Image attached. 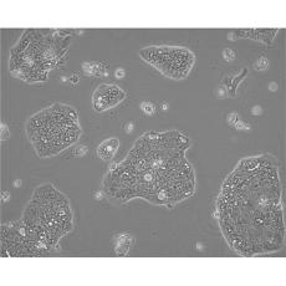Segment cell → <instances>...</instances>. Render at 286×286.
<instances>
[{"label": "cell", "instance_id": "obj_13", "mask_svg": "<svg viewBox=\"0 0 286 286\" xmlns=\"http://www.w3.org/2000/svg\"><path fill=\"white\" fill-rule=\"evenodd\" d=\"M223 57H224L227 61H233V60L235 58V52H234L233 50L227 49V50L223 52Z\"/></svg>", "mask_w": 286, "mask_h": 286}, {"label": "cell", "instance_id": "obj_10", "mask_svg": "<svg viewBox=\"0 0 286 286\" xmlns=\"http://www.w3.org/2000/svg\"><path fill=\"white\" fill-rule=\"evenodd\" d=\"M82 67H83V70L88 75H96V76L102 75V74L105 76L108 75L107 71L105 70V65H103V63H100V62H96V63H88V62H86V63H83V65H82Z\"/></svg>", "mask_w": 286, "mask_h": 286}, {"label": "cell", "instance_id": "obj_9", "mask_svg": "<svg viewBox=\"0 0 286 286\" xmlns=\"http://www.w3.org/2000/svg\"><path fill=\"white\" fill-rule=\"evenodd\" d=\"M132 244V236L130 234H121L116 236V254L117 255H126Z\"/></svg>", "mask_w": 286, "mask_h": 286}, {"label": "cell", "instance_id": "obj_15", "mask_svg": "<svg viewBox=\"0 0 286 286\" xmlns=\"http://www.w3.org/2000/svg\"><path fill=\"white\" fill-rule=\"evenodd\" d=\"M235 127H236L238 130H249V126L245 122H240V121H238L235 123Z\"/></svg>", "mask_w": 286, "mask_h": 286}, {"label": "cell", "instance_id": "obj_5", "mask_svg": "<svg viewBox=\"0 0 286 286\" xmlns=\"http://www.w3.org/2000/svg\"><path fill=\"white\" fill-rule=\"evenodd\" d=\"M57 36L47 34H25L20 42L11 50V71L21 75L26 81H42L49 69L54 67L65 52V47Z\"/></svg>", "mask_w": 286, "mask_h": 286}, {"label": "cell", "instance_id": "obj_11", "mask_svg": "<svg viewBox=\"0 0 286 286\" xmlns=\"http://www.w3.org/2000/svg\"><path fill=\"white\" fill-rule=\"evenodd\" d=\"M254 67H255V70H258V71H265V70L269 69V61L265 57H261L255 62Z\"/></svg>", "mask_w": 286, "mask_h": 286}, {"label": "cell", "instance_id": "obj_23", "mask_svg": "<svg viewBox=\"0 0 286 286\" xmlns=\"http://www.w3.org/2000/svg\"><path fill=\"white\" fill-rule=\"evenodd\" d=\"M269 88H270V90H274V91H275V90L277 88V86H276V83H274V82H272V83H270Z\"/></svg>", "mask_w": 286, "mask_h": 286}, {"label": "cell", "instance_id": "obj_2", "mask_svg": "<svg viewBox=\"0 0 286 286\" xmlns=\"http://www.w3.org/2000/svg\"><path fill=\"white\" fill-rule=\"evenodd\" d=\"M223 193L244 202V215L220 223L230 245L241 255L275 251L284 240L277 171L264 157L240 162Z\"/></svg>", "mask_w": 286, "mask_h": 286}, {"label": "cell", "instance_id": "obj_12", "mask_svg": "<svg viewBox=\"0 0 286 286\" xmlns=\"http://www.w3.org/2000/svg\"><path fill=\"white\" fill-rule=\"evenodd\" d=\"M142 110H143L146 113H148V115H153V113H154V105H153V103H149V102H144V103L142 105Z\"/></svg>", "mask_w": 286, "mask_h": 286}, {"label": "cell", "instance_id": "obj_21", "mask_svg": "<svg viewBox=\"0 0 286 286\" xmlns=\"http://www.w3.org/2000/svg\"><path fill=\"white\" fill-rule=\"evenodd\" d=\"M70 82H71V83H77V82H79V76H76V75H75V76H71V77H70Z\"/></svg>", "mask_w": 286, "mask_h": 286}, {"label": "cell", "instance_id": "obj_16", "mask_svg": "<svg viewBox=\"0 0 286 286\" xmlns=\"http://www.w3.org/2000/svg\"><path fill=\"white\" fill-rule=\"evenodd\" d=\"M236 117H238V116H236V113H235V112L230 113V116H229V118H228V122H229L230 124H233V123L235 124V123H236Z\"/></svg>", "mask_w": 286, "mask_h": 286}, {"label": "cell", "instance_id": "obj_19", "mask_svg": "<svg viewBox=\"0 0 286 286\" xmlns=\"http://www.w3.org/2000/svg\"><path fill=\"white\" fill-rule=\"evenodd\" d=\"M123 76H124V70H122V69H118V70L116 71V77L121 79V77H123Z\"/></svg>", "mask_w": 286, "mask_h": 286}, {"label": "cell", "instance_id": "obj_7", "mask_svg": "<svg viewBox=\"0 0 286 286\" xmlns=\"http://www.w3.org/2000/svg\"><path fill=\"white\" fill-rule=\"evenodd\" d=\"M126 97V92L116 85L103 83L96 88L92 96L93 110L96 112H103L118 105Z\"/></svg>", "mask_w": 286, "mask_h": 286}, {"label": "cell", "instance_id": "obj_20", "mask_svg": "<svg viewBox=\"0 0 286 286\" xmlns=\"http://www.w3.org/2000/svg\"><path fill=\"white\" fill-rule=\"evenodd\" d=\"M251 112H252L254 115H260L261 110H260V107H259V106H256V107H254V108L251 110Z\"/></svg>", "mask_w": 286, "mask_h": 286}, {"label": "cell", "instance_id": "obj_25", "mask_svg": "<svg viewBox=\"0 0 286 286\" xmlns=\"http://www.w3.org/2000/svg\"><path fill=\"white\" fill-rule=\"evenodd\" d=\"M167 107H168V106H167V105H166V103H164V105H162V110H163V108H164V110H166V108H167Z\"/></svg>", "mask_w": 286, "mask_h": 286}, {"label": "cell", "instance_id": "obj_8", "mask_svg": "<svg viewBox=\"0 0 286 286\" xmlns=\"http://www.w3.org/2000/svg\"><path fill=\"white\" fill-rule=\"evenodd\" d=\"M118 146H119L118 139H116V138H110V139L102 142V143L99 146V148H97V154H99V157L101 158V159L108 161V159H111V158L116 154V152H117V149H118Z\"/></svg>", "mask_w": 286, "mask_h": 286}, {"label": "cell", "instance_id": "obj_4", "mask_svg": "<svg viewBox=\"0 0 286 286\" xmlns=\"http://www.w3.org/2000/svg\"><path fill=\"white\" fill-rule=\"evenodd\" d=\"M26 132L40 157L57 154L75 143L81 136L76 111L60 103L31 117Z\"/></svg>", "mask_w": 286, "mask_h": 286}, {"label": "cell", "instance_id": "obj_3", "mask_svg": "<svg viewBox=\"0 0 286 286\" xmlns=\"http://www.w3.org/2000/svg\"><path fill=\"white\" fill-rule=\"evenodd\" d=\"M24 223L34 232L45 251L72 228V214L67 199L50 184L40 187L31 199Z\"/></svg>", "mask_w": 286, "mask_h": 286}, {"label": "cell", "instance_id": "obj_24", "mask_svg": "<svg viewBox=\"0 0 286 286\" xmlns=\"http://www.w3.org/2000/svg\"><path fill=\"white\" fill-rule=\"evenodd\" d=\"M20 183H21L20 180H16V182H15V185H16V187H19V185H20Z\"/></svg>", "mask_w": 286, "mask_h": 286}, {"label": "cell", "instance_id": "obj_18", "mask_svg": "<svg viewBox=\"0 0 286 286\" xmlns=\"http://www.w3.org/2000/svg\"><path fill=\"white\" fill-rule=\"evenodd\" d=\"M87 152V147H80L76 151V154H85Z\"/></svg>", "mask_w": 286, "mask_h": 286}, {"label": "cell", "instance_id": "obj_14", "mask_svg": "<svg viewBox=\"0 0 286 286\" xmlns=\"http://www.w3.org/2000/svg\"><path fill=\"white\" fill-rule=\"evenodd\" d=\"M9 138V131H8V126L2 124V141H6Z\"/></svg>", "mask_w": 286, "mask_h": 286}, {"label": "cell", "instance_id": "obj_6", "mask_svg": "<svg viewBox=\"0 0 286 286\" xmlns=\"http://www.w3.org/2000/svg\"><path fill=\"white\" fill-rule=\"evenodd\" d=\"M139 55L163 75L177 80L184 79L194 63L193 54L184 47H147Z\"/></svg>", "mask_w": 286, "mask_h": 286}, {"label": "cell", "instance_id": "obj_22", "mask_svg": "<svg viewBox=\"0 0 286 286\" xmlns=\"http://www.w3.org/2000/svg\"><path fill=\"white\" fill-rule=\"evenodd\" d=\"M132 128H133V123H132V122H130L128 127H127V132H131V131H132Z\"/></svg>", "mask_w": 286, "mask_h": 286}, {"label": "cell", "instance_id": "obj_1", "mask_svg": "<svg viewBox=\"0 0 286 286\" xmlns=\"http://www.w3.org/2000/svg\"><path fill=\"white\" fill-rule=\"evenodd\" d=\"M189 141L179 132L141 137L126 161L105 180L110 197L127 202L143 197L154 204H174L192 195L194 174L184 158Z\"/></svg>", "mask_w": 286, "mask_h": 286}, {"label": "cell", "instance_id": "obj_17", "mask_svg": "<svg viewBox=\"0 0 286 286\" xmlns=\"http://www.w3.org/2000/svg\"><path fill=\"white\" fill-rule=\"evenodd\" d=\"M9 198H10L9 192H3V194H2V200L5 203V202H8V200H9Z\"/></svg>", "mask_w": 286, "mask_h": 286}]
</instances>
